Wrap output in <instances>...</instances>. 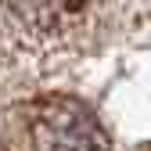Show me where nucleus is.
<instances>
[{
	"mask_svg": "<svg viewBox=\"0 0 151 151\" xmlns=\"http://www.w3.org/2000/svg\"><path fill=\"white\" fill-rule=\"evenodd\" d=\"M11 11L22 18V22H29L32 29L40 32H50L54 25H61V18H68L72 11H79L83 0H7Z\"/></svg>",
	"mask_w": 151,
	"mask_h": 151,
	"instance_id": "f03ea898",
	"label": "nucleus"
},
{
	"mask_svg": "<svg viewBox=\"0 0 151 151\" xmlns=\"http://www.w3.org/2000/svg\"><path fill=\"white\" fill-rule=\"evenodd\" d=\"M32 144L36 151H108L101 122L72 97H47L32 108Z\"/></svg>",
	"mask_w": 151,
	"mask_h": 151,
	"instance_id": "f257e3e1",
	"label": "nucleus"
}]
</instances>
